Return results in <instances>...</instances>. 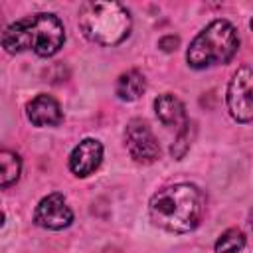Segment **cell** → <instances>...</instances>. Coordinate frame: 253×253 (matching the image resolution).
Returning a JSON list of instances; mask_svg holds the SVG:
<instances>
[{
  "mask_svg": "<svg viewBox=\"0 0 253 253\" xmlns=\"http://www.w3.org/2000/svg\"><path fill=\"white\" fill-rule=\"evenodd\" d=\"M204 192L188 182H180L158 190L148 204L152 223L172 233H186L196 229L204 217Z\"/></svg>",
  "mask_w": 253,
  "mask_h": 253,
  "instance_id": "6da1fadb",
  "label": "cell"
},
{
  "mask_svg": "<svg viewBox=\"0 0 253 253\" xmlns=\"http://www.w3.org/2000/svg\"><path fill=\"white\" fill-rule=\"evenodd\" d=\"M65 28L53 14L40 12L26 16L10 24L2 34V47L8 53L34 51L42 57H49L63 47Z\"/></svg>",
  "mask_w": 253,
  "mask_h": 253,
  "instance_id": "7a4b0ae2",
  "label": "cell"
},
{
  "mask_svg": "<svg viewBox=\"0 0 253 253\" xmlns=\"http://www.w3.org/2000/svg\"><path fill=\"white\" fill-rule=\"evenodd\" d=\"M83 36L99 45H117L128 38L132 20L128 10L119 2L89 0L81 4L77 16Z\"/></svg>",
  "mask_w": 253,
  "mask_h": 253,
  "instance_id": "3957f363",
  "label": "cell"
},
{
  "mask_svg": "<svg viewBox=\"0 0 253 253\" xmlns=\"http://www.w3.org/2000/svg\"><path fill=\"white\" fill-rule=\"evenodd\" d=\"M239 47V36L227 20H213L190 43L186 59L194 69L227 63Z\"/></svg>",
  "mask_w": 253,
  "mask_h": 253,
  "instance_id": "277c9868",
  "label": "cell"
},
{
  "mask_svg": "<svg viewBox=\"0 0 253 253\" xmlns=\"http://www.w3.org/2000/svg\"><path fill=\"white\" fill-rule=\"evenodd\" d=\"M253 73L247 65L239 67L227 85V109L237 123H249L253 119Z\"/></svg>",
  "mask_w": 253,
  "mask_h": 253,
  "instance_id": "5b68a950",
  "label": "cell"
},
{
  "mask_svg": "<svg viewBox=\"0 0 253 253\" xmlns=\"http://www.w3.org/2000/svg\"><path fill=\"white\" fill-rule=\"evenodd\" d=\"M125 144L130 158L138 164H152L160 158V144L150 126L138 119L130 121L125 128Z\"/></svg>",
  "mask_w": 253,
  "mask_h": 253,
  "instance_id": "8992f818",
  "label": "cell"
},
{
  "mask_svg": "<svg viewBox=\"0 0 253 253\" xmlns=\"http://www.w3.org/2000/svg\"><path fill=\"white\" fill-rule=\"evenodd\" d=\"M36 225L43 229H63L73 221V211L61 194H49L40 200L34 211Z\"/></svg>",
  "mask_w": 253,
  "mask_h": 253,
  "instance_id": "52a82bcc",
  "label": "cell"
},
{
  "mask_svg": "<svg viewBox=\"0 0 253 253\" xmlns=\"http://www.w3.org/2000/svg\"><path fill=\"white\" fill-rule=\"evenodd\" d=\"M101 160H103V144L97 138H83L69 156V170L75 176L85 178L99 168Z\"/></svg>",
  "mask_w": 253,
  "mask_h": 253,
  "instance_id": "ba28073f",
  "label": "cell"
},
{
  "mask_svg": "<svg viewBox=\"0 0 253 253\" xmlns=\"http://www.w3.org/2000/svg\"><path fill=\"white\" fill-rule=\"evenodd\" d=\"M26 115L34 126H55L63 121V113H61L59 103L51 95H45V93L34 97L28 103Z\"/></svg>",
  "mask_w": 253,
  "mask_h": 253,
  "instance_id": "9c48e42d",
  "label": "cell"
},
{
  "mask_svg": "<svg viewBox=\"0 0 253 253\" xmlns=\"http://www.w3.org/2000/svg\"><path fill=\"white\" fill-rule=\"evenodd\" d=\"M154 111H156V117L160 119V123L168 128H176L180 132L188 125L186 109H184L182 101L170 93H164L154 99Z\"/></svg>",
  "mask_w": 253,
  "mask_h": 253,
  "instance_id": "30bf717a",
  "label": "cell"
},
{
  "mask_svg": "<svg viewBox=\"0 0 253 253\" xmlns=\"http://www.w3.org/2000/svg\"><path fill=\"white\" fill-rule=\"evenodd\" d=\"M146 89V81H144V75L138 73L136 69L132 71H126L123 73L119 79H117V87H115V93L121 101H136Z\"/></svg>",
  "mask_w": 253,
  "mask_h": 253,
  "instance_id": "8fae6325",
  "label": "cell"
},
{
  "mask_svg": "<svg viewBox=\"0 0 253 253\" xmlns=\"http://www.w3.org/2000/svg\"><path fill=\"white\" fill-rule=\"evenodd\" d=\"M22 172V160L12 150H0V188H8L18 182Z\"/></svg>",
  "mask_w": 253,
  "mask_h": 253,
  "instance_id": "7c38bea8",
  "label": "cell"
},
{
  "mask_svg": "<svg viewBox=\"0 0 253 253\" xmlns=\"http://www.w3.org/2000/svg\"><path fill=\"white\" fill-rule=\"evenodd\" d=\"M245 247V233L241 229H227L215 241V253H239Z\"/></svg>",
  "mask_w": 253,
  "mask_h": 253,
  "instance_id": "4fadbf2b",
  "label": "cell"
},
{
  "mask_svg": "<svg viewBox=\"0 0 253 253\" xmlns=\"http://www.w3.org/2000/svg\"><path fill=\"white\" fill-rule=\"evenodd\" d=\"M188 126H190V125H186V126L178 132V138H176V142L172 144V156H176V158H182V156L186 154V150H188V142H190Z\"/></svg>",
  "mask_w": 253,
  "mask_h": 253,
  "instance_id": "5bb4252c",
  "label": "cell"
},
{
  "mask_svg": "<svg viewBox=\"0 0 253 253\" xmlns=\"http://www.w3.org/2000/svg\"><path fill=\"white\" fill-rule=\"evenodd\" d=\"M178 45H180V40L176 36H166V38H162L158 42V47L164 49V51H174Z\"/></svg>",
  "mask_w": 253,
  "mask_h": 253,
  "instance_id": "9a60e30c",
  "label": "cell"
},
{
  "mask_svg": "<svg viewBox=\"0 0 253 253\" xmlns=\"http://www.w3.org/2000/svg\"><path fill=\"white\" fill-rule=\"evenodd\" d=\"M4 225V211H2V208H0V227Z\"/></svg>",
  "mask_w": 253,
  "mask_h": 253,
  "instance_id": "2e32d148",
  "label": "cell"
}]
</instances>
